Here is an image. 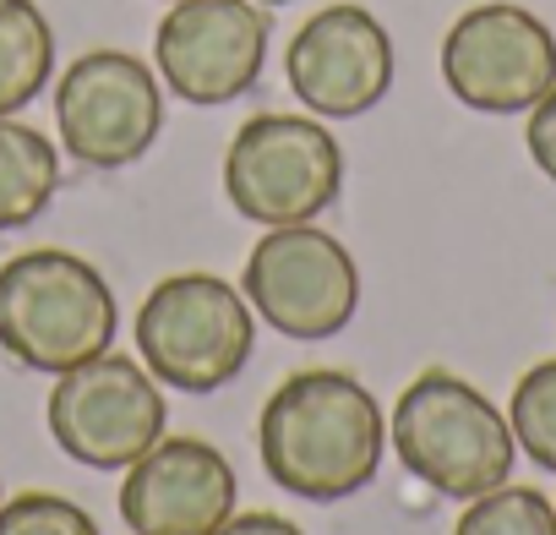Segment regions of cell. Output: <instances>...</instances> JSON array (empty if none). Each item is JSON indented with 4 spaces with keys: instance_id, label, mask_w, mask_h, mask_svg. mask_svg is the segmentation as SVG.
<instances>
[{
    "instance_id": "cell-17",
    "label": "cell",
    "mask_w": 556,
    "mask_h": 535,
    "mask_svg": "<svg viewBox=\"0 0 556 535\" xmlns=\"http://www.w3.org/2000/svg\"><path fill=\"white\" fill-rule=\"evenodd\" d=\"M0 535H99V524L55 492H17L0 502Z\"/></svg>"
},
{
    "instance_id": "cell-18",
    "label": "cell",
    "mask_w": 556,
    "mask_h": 535,
    "mask_svg": "<svg viewBox=\"0 0 556 535\" xmlns=\"http://www.w3.org/2000/svg\"><path fill=\"white\" fill-rule=\"evenodd\" d=\"M523 142H529V159L540 164V175H545V181H556V83H551V94L529 110Z\"/></svg>"
},
{
    "instance_id": "cell-22",
    "label": "cell",
    "mask_w": 556,
    "mask_h": 535,
    "mask_svg": "<svg viewBox=\"0 0 556 535\" xmlns=\"http://www.w3.org/2000/svg\"><path fill=\"white\" fill-rule=\"evenodd\" d=\"M0 502H7V497H0Z\"/></svg>"
},
{
    "instance_id": "cell-13",
    "label": "cell",
    "mask_w": 556,
    "mask_h": 535,
    "mask_svg": "<svg viewBox=\"0 0 556 535\" xmlns=\"http://www.w3.org/2000/svg\"><path fill=\"white\" fill-rule=\"evenodd\" d=\"M61 186V153L55 142L17 121V115H0V235L34 224Z\"/></svg>"
},
{
    "instance_id": "cell-19",
    "label": "cell",
    "mask_w": 556,
    "mask_h": 535,
    "mask_svg": "<svg viewBox=\"0 0 556 535\" xmlns=\"http://www.w3.org/2000/svg\"><path fill=\"white\" fill-rule=\"evenodd\" d=\"M213 535H306V530L295 519H285V513H262L256 508V513H229Z\"/></svg>"
},
{
    "instance_id": "cell-16",
    "label": "cell",
    "mask_w": 556,
    "mask_h": 535,
    "mask_svg": "<svg viewBox=\"0 0 556 535\" xmlns=\"http://www.w3.org/2000/svg\"><path fill=\"white\" fill-rule=\"evenodd\" d=\"M507 426H513V443L556 475V361H540L518 377L513 388V405H507Z\"/></svg>"
},
{
    "instance_id": "cell-10",
    "label": "cell",
    "mask_w": 556,
    "mask_h": 535,
    "mask_svg": "<svg viewBox=\"0 0 556 535\" xmlns=\"http://www.w3.org/2000/svg\"><path fill=\"white\" fill-rule=\"evenodd\" d=\"M267 7L256 0H175L153 34L164 88L186 104H229L267 66Z\"/></svg>"
},
{
    "instance_id": "cell-4",
    "label": "cell",
    "mask_w": 556,
    "mask_h": 535,
    "mask_svg": "<svg viewBox=\"0 0 556 535\" xmlns=\"http://www.w3.org/2000/svg\"><path fill=\"white\" fill-rule=\"evenodd\" d=\"M137 361L175 394L235 383L256 345L251 301L218 274H169L137 307Z\"/></svg>"
},
{
    "instance_id": "cell-15",
    "label": "cell",
    "mask_w": 556,
    "mask_h": 535,
    "mask_svg": "<svg viewBox=\"0 0 556 535\" xmlns=\"http://www.w3.org/2000/svg\"><path fill=\"white\" fill-rule=\"evenodd\" d=\"M453 535H556V502H545V492H534V486L502 481V486L469 497Z\"/></svg>"
},
{
    "instance_id": "cell-7",
    "label": "cell",
    "mask_w": 556,
    "mask_h": 535,
    "mask_svg": "<svg viewBox=\"0 0 556 535\" xmlns=\"http://www.w3.org/2000/svg\"><path fill=\"white\" fill-rule=\"evenodd\" d=\"M45 426L55 448L88 470H131L169 426L159 377L131 356H93L55 377Z\"/></svg>"
},
{
    "instance_id": "cell-14",
    "label": "cell",
    "mask_w": 556,
    "mask_h": 535,
    "mask_svg": "<svg viewBox=\"0 0 556 535\" xmlns=\"http://www.w3.org/2000/svg\"><path fill=\"white\" fill-rule=\"evenodd\" d=\"M55 72V28L34 0H0V115L28 110Z\"/></svg>"
},
{
    "instance_id": "cell-2",
    "label": "cell",
    "mask_w": 556,
    "mask_h": 535,
    "mask_svg": "<svg viewBox=\"0 0 556 535\" xmlns=\"http://www.w3.org/2000/svg\"><path fill=\"white\" fill-rule=\"evenodd\" d=\"M121 307L99 268L66 246H34L0 262V350L61 377L115 345Z\"/></svg>"
},
{
    "instance_id": "cell-1",
    "label": "cell",
    "mask_w": 556,
    "mask_h": 535,
    "mask_svg": "<svg viewBox=\"0 0 556 535\" xmlns=\"http://www.w3.org/2000/svg\"><path fill=\"white\" fill-rule=\"evenodd\" d=\"M256 453L273 486L306 502H344L377 481L388 453V415L377 394L333 366L285 377L256 421Z\"/></svg>"
},
{
    "instance_id": "cell-21",
    "label": "cell",
    "mask_w": 556,
    "mask_h": 535,
    "mask_svg": "<svg viewBox=\"0 0 556 535\" xmlns=\"http://www.w3.org/2000/svg\"><path fill=\"white\" fill-rule=\"evenodd\" d=\"M164 7H175V0H164Z\"/></svg>"
},
{
    "instance_id": "cell-12",
    "label": "cell",
    "mask_w": 556,
    "mask_h": 535,
    "mask_svg": "<svg viewBox=\"0 0 556 535\" xmlns=\"http://www.w3.org/2000/svg\"><path fill=\"white\" fill-rule=\"evenodd\" d=\"M235 464L202 437H159L121 481L131 535H213L235 513Z\"/></svg>"
},
{
    "instance_id": "cell-3",
    "label": "cell",
    "mask_w": 556,
    "mask_h": 535,
    "mask_svg": "<svg viewBox=\"0 0 556 535\" xmlns=\"http://www.w3.org/2000/svg\"><path fill=\"white\" fill-rule=\"evenodd\" d=\"M388 443L399 453V464L431 486L437 497L469 502L491 486H502L513 475V426L507 415L458 372H420L388 421Z\"/></svg>"
},
{
    "instance_id": "cell-8",
    "label": "cell",
    "mask_w": 556,
    "mask_h": 535,
    "mask_svg": "<svg viewBox=\"0 0 556 535\" xmlns=\"http://www.w3.org/2000/svg\"><path fill=\"white\" fill-rule=\"evenodd\" d=\"M442 83L480 115H523L556 83V34L513 0L469 7L442 39Z\"/></svg>"
},
{
    "instance_id": "cell-11",
    "label": "cell",
    "mask_w": 556,
    "mask_h": 535,
    "mask_svg": "<svg viewBox=\"0 0 556 535\" xmlns=\"http://www.w3.org/2000/svg\"><path fill=\"white\" fill-rule=\"evenodd\" d=\"M285 72L317 121H355L393 88V39L366 7L339 0L306 17V28L290 39Z\"/></svg>"
},
{
    "instance_id": "cell-6",
    "label": "cell",
    "mask_w": 556,
    "mask_h": 535,
    "mask_svg": "<svg viewBox=\"0 0 556 535\" xmlns=\"http://www.w3.org/2000/svg\"><path fill=\"white\" fill-rule=\"evenodd\" d=\"M240 296L273 334L317 345L355 323L361 268L339 235H328L317 224H278L251 246Z\"/></svg>"
},
{
    "instance_id": "cell-20",
    "label": "cell",
    "mask_w": 556,
    "mask_h": 535,
    "mask_svg": "<svg viewBox=\"0 0 556 535\" xmlns=\"http://www.w3.org/2000/svg\"><path fill=\"white\" fill-rule=\"evenodd\" d=\"M256 7H290V0H256Z\"/></svg>"
},
{
    "instance_id": "cell-5",
    "label": "cell",
    "mask_w": 556,
    "mask_h": 535,
    "mask_svg": "<svg viewBox=\"0 0 556 535\" xmlns=\"http://www.w3.org/2000/svg\"><path fill=\"white\" fill-rule=\"evenodd\" d=\"M344 191V148L317 115H251L224 153V197L240 219L312 224Z\"/></svg>"
},
{
    "instance_id": "cell-9",
    "label": "cell",
    "mask_w": 556,
    "mask_h": 535,
    "mask_svg": "<svg viewBox=\"0 0 556 535\" xmlns=\"http://www.w3.org/2000/svg\"><path fill=\"white\" fill-rule=\"evenodd\" d=\"M164 126L159 77L126 50H88L55 83V132L61 148L88 170L137 164Z\"/></svg>"
}]
</instances>
